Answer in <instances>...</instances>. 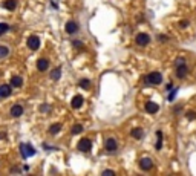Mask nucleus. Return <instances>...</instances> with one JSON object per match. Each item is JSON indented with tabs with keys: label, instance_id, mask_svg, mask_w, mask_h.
Wrapping results in <instances>:
<instances>
[{
	"label": "nucleus",
	"instance_id": "f3484780",
	"mask_svg": "<svg viewBox=\"0 0 196 176\" xmlns=\"http://www.w3.org/2000/svg\"><path fill=\"white\" fill-rule=\"evenodd\" d=\"M60 77H61V69H60V67H57V69H54V70L51 72V80L57 81V80H60Z\"/></svg>",
	"mask_w": 196,
	"mask_h": 176
},
{
	"label": "nucleus",
	"instance_id": "f257e3e1",
	"mask_svg": "<svg viewBox=\"0 0 196 176\" xmlns=\"http://www.w3.org/2000/svg\"><path fill=\"white\" fill-rule=\"evenodd\" d=\"M144 81L149 84H161L162 83V75L159 72H150L147 77H144Z\"/></svg>",
	"mask_w": 196,
	"mask_h": 176
},
{
	"label": "nucleus",
	"instance_id": "2eb2a0df",
	"mask_svg": "<svg viewBox=\"0 0 196 176\" xmlns=\"http://www.w3.org/2000/svg\"><path fill=\"white\" fill-rule=\"evenodd\" d=\"M3 8L8 9V11H14L17 8V0H6L3 3Z\"/></svg>",
	"mask_w": 196,
	"mask_h": 176
},
{
	"label": "nucleus",
	"instance_id": "f03ea898",
	"mask_svg": "<svg viewBox=\"0 0 196 176\" xmlns=\"http://www.w3.org/2000/svg\"><path fill=\"white\" fill-rule=\"evenodd\" d=\"M20 152H22V156L23 158H29V156H34L35 155V149L31 145V144H20Z\"/></svg>",
	"mask_w": 196,
	"mask_h": 176
},
{
	"label": "nucleus",
	"instance_id": "ddd939ff",
	"mask_svg": "<svg viewBox=\"0 0 196 176\" xmlns=\"http://www.w3.org/2000/svg\"><path fill=\"white\" fill-rule=\"evenodd\" d=\"M159 110V106L156 104V103H153V101H147L146 103V112H149V113H156Z\"/></svg>",
	"mask_w": 196,
	"mask_h": 176
},
{
	"label": "nucleus",
	"instance_id": "b1692460",
	"mask_svg": "<svg viewBox=\"0 0 196 176\" xmlns=\"http://www.w3.org/2000/svg\"><path fill=\"white\" fill-rule=\"evenodd\" d=\"M158 40H159L161 43H165V41L169 40V37H167V35H164V34H161V35H158Z\"/></svg>",
	"mask_w": 196,
	"mask_h": 176
},
{
	"label": "nucleus",
	"instance_id": "20e7f679",
	"mask_svg": "<svg viewBox=\"0 0 196 176\" xmlns=\"http://www.w3.org/2000/svg\"><path fill=\"white\" fill-rule=\"evenodd\" d=\"M150 40H152L150 35H149V34H144V32H143V34H138L136 38H135V41H136L138 46H147V45L150 43Z\"/></svg>",
	"mask_w": 196,
	"mask_h": 176
},
{
	"label": "nucleus",
	"instance_id": "9d476101",
	"mask_svg": "<svg viewBox=\"0 0 196 176\" xmlns=\"http://www.w3.org/2000/svg\"><path fill=\"white\" fill-rule=\"evenodd\" d=\"M64 29H66V32L67 34H75L77 31H78V23L77 22H74V20H71V22H67L66 23V26H64Z\"/></svg>",
	"mask_w": 196,
	"mask_h": 176
},
{
	"label": "nucleus",
	"instance_id": "9b49d317",
	"mask_svg": "<svg viewBox=\"0 0 196 176\" xmlns=\"http://www.w3.org/2000/svg\"><path fill=\"white\" fill-rule=\"evenodd\" d=\"M9 113H11V117H14V118H19V117H22V115H23V107H22L20 104H14V106L11 107Z\"/></svg>",
	"mask_w": 196,
	"mask_h": 176
},
{
	"label": "nucleus",
	"instance_id": "393cba45",
	"mask_svg": "<svg viewBox=\"0 0 196 176\" xmlns=\"http://www.w3.org/2000/svg\"><path fill=\"white\" fill-rule=\"evenodd\" d=\"M185 117H187L188 120H194V118H196V113H194V112H187Z\"/></svg>",
	"mask_w": 196,
	"mask_h": 176
},
{
	"label": "nucleus",
	"instance_id": "6ab92c4d",
	"mask_svg": "<svg viewBox=\"0 0 196 176\" xmlns=\"http://www.w3.org/2000/svg\"><path fill=\"white\" fill-rule=\"evenodd\" d=\"M60 130H61V124H58V123H57V124H52V126L49 127V133H51V135H57Z\"/></svg>",
	"mask_w": 196,
	"mask_h": 176
},
{
	"label": "nucleus",
	"instance_id": "4be33fe9",
	"mask_svg": "<svg viewBox=\"0 0 196 176\" xmlns=\"http://www.w3.org/2000/svg\"><path fill=\"white\" fill-rule=\"evenodd\" d=\"M8 54H9V49L6 46H0V58L8 57Z\"/></svg>",
	"mask_w": 196,
	"mask_h": 176
},
{
	"label": "nucleus",
	"instance_id": "39448f33",
	"mask_svg": "<svg viewBox=\"0 0 196 176\" xmlns=\"http://www.w3.org/2000/svg\"><path fill=\"white\" fill-rule=\"evenodd\" d=\"M28 48H29L31 51H37V49L40 48V38H38L37 35H31V37L28 38Z\"/></svg>",
	"mask_w": 196,
	"mask_h": 176
},
{
	"label": "nucleus",
	"instance_id": "aec40b11",
	"mask_svg": "<svg viewBox=\"0 0 196 176\" xmlns=\"http://www.w3.org/2000/svg\"><path fill=\"white\" fill-rule=\"evenodd\" d=\"M71 132H72V135H78V133H81V132H83V126H81V124H75V126L72 127V130H71Z\"/></svg>",
	"mask_w": 196,
	"mask_h": 176
},
{
	"label": "nucleus",
	"instance_id": "423d86ee",
	"mask_svg": "<svg viewBox=\"0 0 196 176\" xmlns=\"http://www.w3.org/2000/svg\"><path fill=\"white\" fill-rule=\"evenodd\" d=\"M13 94V86L11 84H2L0 86V98H8Z\"/></svg>",
	"mask_w": 196,
	"mask_h": 176
},
{
	"label": "nucleus",
	"instance_id": "1a4fd4ad",
	"mask_svg": "<svg viewBox=\"0 0 196 176\" xmlns=\"http://www.w3.org/2000/svg\"><path fill=\"white\" fill-rule=\"evenodd\" d=\"M140 167H141V170H150L152 167H153V161L150 159V158H141L140 159Z\"/></svg>",
	"mask_w": 196,
	"mask_h": 176
},
{
	"label": "nucleus",
	"instance_id": "cd10ccee",
	"mask_svg": "<svg viewBox=\"0 0 196 176\" xmlns=\"http://www.w3.org/2000/svg\"><path fill=\"white\" fill-rule=\"evenodd\" d=\"M187 26H188V22L187 20H182L181 22V28H187Z\"/></svg>",
	"mask_w": 196,
	"mask_h": 176
},
{
	"label": "nucleus",
	"instance_id": "0eeeda50",
	"mask_svg": "<svg viewBox=\"0 0 196 176\" xmlns=\"http://www.w3.org/2000/svg\"><path fill=\"white\" fill-rule=\"evenodd\" d=\"M104 147H106V150H107V152H111V153L117 152V149H118L117 139H114V138H107V139H106V142H104Z\"/></svg>",
	"mask_w": 196,
	"mask_h": 176
},
{
	"label": "nucleus",
	"instance_id": "7ed1b4c3",
	"mask_svg": "<svg viewBox=\"0 0 196 176\" xmlns=\"http://www.w3.org/2000/svg\"><path fill=\"white\" fill-rule=\"evenodd\" d=\"M77 147H78L80 152L87 153V152H90V149H92V141H90L89 138H83V139H80V142H78Z\"/></svg>",
	"mask_w": 196,
	"mask_h": 176
},
{
	"label": "nucleus",
	"instance_id": "6e6552de",
	"mask_svg": "<svg viewBox=\"0 0 196 176\" xmlns=\"http://www.w3.org/2000/svg\"><path fill=\"white\" fill-rule=\"evenodd\" d=\"M187 72H188L187 63H181V64L176 66V77H178V78H184V77L187 75Z\"/></svg>",
	"mask_w": 196,
	"mask_h": 176
},
{
	"label": "nucleus",
	"instance_id": "a211bd4d",
	"mask_svg": "<svg viewBox=\"0 0 196 176\" xmlns=\"http://www.w3.org/2000/svg\"><path fill=\"white\" fill-rule=\"evenodd\" d=\"M130 135H132L133 138H136V139H141V136H143V130H141V127H135V129H132Z\"/></svg>",
	"mask_w": 196,
	"mask_h": 176
},
{
	"label": "nucleus",
	"instance_id": "c85d7f7f",
	"mask_svg": "<svg viewBox=\"0 0 196 176\" xmlns=\"http://www.w3.org/2000/svg\"><path fill=\"white\" fill-rule=\"evenodd\" d=\"M103 174H115V171H114V170H104Z\"/></svg>",
	"mask_w": 196,
	"mask_h": 176
},
{
	"label": "nucleus",
	"instance_id": "5701e85b",
	"mask_svg": "<svg viewBox=\"0 0 196 176\" xmlns=\"http://www.w3.org/2000/svg\"><path fill=\"white\" fill-rule=\"evenodd\" d=\"M8 29H9V26H8L6 23H0V35H3Z\"/></svg>",
	"mask_w": 196,
	"mask_h": 176
},
{
	"label": "nucleus",
	"instance_id": "bb28decb",
	"mask_svg": "<svg viewBox=\"0 0 196 176\" xmlns=\"http://www.w3.org/2000/svg\"><path fill=\"white\" fill-rule=\"evenodd\" d=\"M74 46H75V48H81V46H83V43H81L80 40H74Z\"/></svg>",
	"mask_w": 196,
	"mask_h": 176
},
{
	"label": "nucleus",
	"instance_id": "4468645a",
	"mask_svg": "<svg viewBox=\"0 0 196 176\" xmlns=\"http://www.w3.org/2000/svg\"><path fill=\"white\" fill-rule=\"evenodd\" d=\"M48 67H49V61H48L46 58H40V60L37 61V69H38L40 72L48 70Z\"/></svg>",
	"mask_w": 196,
	"mask_h": 176
},
{
	"label": "nucleus",
	"instance_id": "7c9ffc66",
	"mask_svg": "<svg viewBox=\"0 0 196 176\" xmlns=\"http://www.w3.org/2000/svg\"><path fill=\"white\" fill-rule=\"evenodd\" d=\"M156 136H158V138H162V132L158 130V132H156Z\"/></svg>",
	"mask_w": 196,
	"mask_h": 176
},
{
	"label": "nucleus",
	"instance_id": "c756f323",
	"mask_svg": "<svg viewBox=\"0 0 196 176\" xmlns=\"http://www.w3.org/2000/svg\"><path fill=\"white\" fill-rule=\"evenodd\" d=\"M181 63H185V60H184V58H182V57H181V58H178V60H176V66H178V64H181Z\"/></svg>",
	"mask_w": 196,
	"mask_h": 176
},
{
	"label": "nucleus",
	"instance_id": "dca6fc26",
	"mask_svg": "<svg viewBox=\"0 0 196 176\" xmlns=\"http://www.w3.org/2000/svg\"><path fill=\"white\" fill-rule=\"evenodd\" d=\"M22 84H23V78L22 77H13L11 78V86L13 87H22Z\"/></svg>",
	"mask_w": 196,
	"mask_h": 176
},
{
	"label": "nucleus",
	"instance_id": "f8f14e48",
	"mask_svg": "<svg viewBox=\"0 0 196 176\" xmlns=\"http://www.w3.org/2000/svg\"><path fill=\"white\" fill-rule=\"evenodd\" d=\"M83 97L81 95H75L74 98H72V101H71V106L74 107V109H80L81 106H83Z\"/></svg>",
	"mask_w": 196,
	"mask_h": 176
},
{
	"label": "nucleus",
	"instance_id": "412c9836",
	"mask_svg": "<svg viewBox=\"0 0 196 176\" xmlns=\"http://www.w3.org/2000/svg\"><path fill=\"white\" fill-rule=\"evenodd\" d=\"M80 86L83 87V89H89V87H90V80H87V78L80 80Z\"/></svg>",
	"mask_w": 196,
	"mask_h": 176
},
{
	"label": "nucleus",
	"instance_id": "a878e982",
	"mask_svg": "<svg viewBox=\"0 0 196 176\" xmlns=\"http://www.w3.org/2000/svg\"><path fill=\"white\" fill-rule=\"evenodd\" d=\"M176 94H178V89H173V91H172V94H170V95H169V100H170V101H172V100H173V98H175V95H176Z\"/></svg>",
	"mask_w": 196,
	"mask_h": 176
},
{
	"label": "nucleus",
	"instance_id": "2f4dec72",
	"mask_svg": "<svg viewBox=\"0 0 196 176\" xmlns=\"http://www.w3.org/2000/svg\"><path fill=\"white\" fill-rule=\"evenodd\" d=\"M51 5H52V8H55V9H57V8H58V5H57V3H55V2H52V3H51Z\"/></svg>",
	"mask_w": 196,
	"mask_h": 176
}]
</instances>
